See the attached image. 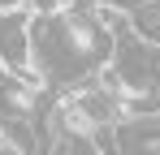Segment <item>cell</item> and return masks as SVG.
I'll return each mask as SVG.
<instances>
[{"instance_id": "cell-1", "label": "cell", "mask_w": 160, "mask_h": 155, "mask_svg": "<svg viewBox=\"0 0 160 155\" xmlns=\"http://www.w3.org/2000/svg\"><path fill=\"white\" fill-rule=\"evenodd\" d=\"M126 17H130L134 39H143L147 48H160V0H138Z\"/></svg>"}, {"instance_id": "cell-2", "label": "cell", "mask_w": 160, "mask_h": 155, "mask_svg": "<svg viewBox=\"0 0 160 155\" xmlns=\"http://www.w3.org/2000/svg\"><path fill=\"white\" fill-rule=\"evenodd\" d=\"M56 4H61V9H65V4H78V0H56Z\"/></svg>"}, {"instance_id": "cell-3", "label": "cell", "mask_w": 160, "mask_h": 155, "mask_svg": "<svg viewBox=\"0 0 160 155\" xmlns=\"http://www.w3.org/2000/svg\"><path fill=\"white\" fill-rule=\"evenodd\" d=\"M0 73H4V60H0Z\"/></svg>"}]
</instances>
